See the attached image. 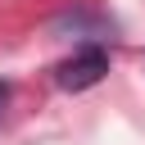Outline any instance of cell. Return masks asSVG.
<instances>
[{
  "mask_svg": "<svg viewBox=\"0 0 145 145\" xmlns=\"http://www.w3.org/2000/svg\"><path fill=\"white\" fill-rule=\"evenodd\" d=\"M109 72V50L104 45H82L63 63H54V86L59 91H86Z\"/></svg>",
  "mask_w": 145,
  "mask_h": 145,
  "instance_id": "1",
  "label": "cell"
}]
</instances>
